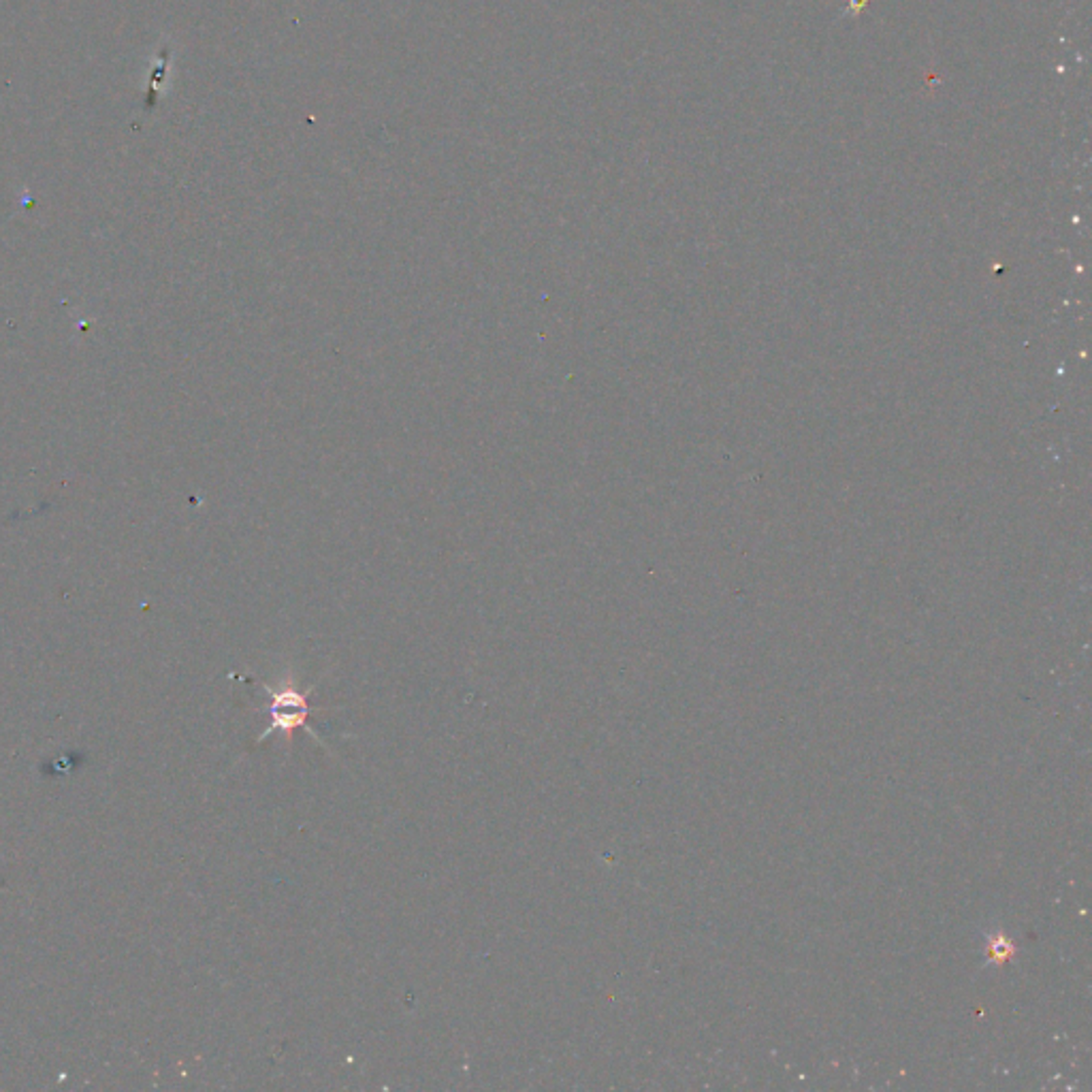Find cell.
<instances>
[{"instance_id":"6da1fadb","label":"cell","mask_w":1092,"mask_h":1092,"mask_svg":"<svg viewBox=\"0 0 1092 1092\" xmlns=\"http://www.w3.org/2000/svg\"><path fill=\"white\" fill-rule=\"evenodd\" d=\"M265 692L272 696V707H270L272 726L261 734V741L270 739L273 732H284L286 737H293V732L297 728H308V719L311 710L308 702L309 692H297V689L291 687H284V689L280 687L277 692L265 687Z\"/></svg>"}]
</instances>
